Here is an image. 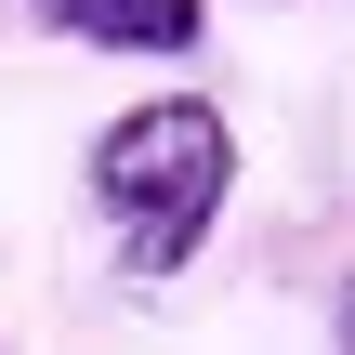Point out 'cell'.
Segmentation results:
<instances>
[{
  "mask_svg": "<svg viewBox=\"0 0 355 355\" xmlns=\"http://www.w3.org/2000/svg\"><path fill=\"white\" fill-rule=\"evenodd\" d=\"M329 355H355V277H343V303H329Z\"/></svg>",
  "mask_w": 355,
  "mask_h": 355,
  "instance_id": "obj_3",
  "label": "cell"
},
{
  "mask_svg": "<svg viewBox=\"0 0 355 355\" xmlns=\"http://www.w3.org/2000/svg\"><path fill=\"white\" fill-rule=\"evenodd\" d=\"M224 198H237V132L198 92H145V105H119L92 132V211L119 224L132 290H171L198 263V237L224 224Z\"/></svg>",
  "mask_w": 355,
  "mask_h": 355,
  "instance_id": "obj_1",
  "label": "cell"
},
{
  "mask_svg": "<svg viewBox=\"0 0 355 355\" xmlns=\"http://www.w3.org/2000/svg\"><path fill=\"white\" fill-rule=\"evenodd\" d=\"M53 40H92V53H198L211 40V0H40Z\"/></svg>",
  "mask_w": 355,
  "mask_h": 355,
  "instance_id": "obj_2",
  "label": "cell"
}]
</instances>
